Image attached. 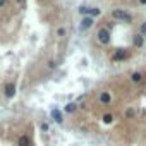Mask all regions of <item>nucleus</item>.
Here are the masks:
<instances>
[{
  "label": "nucleus",
  "mask_w": 146,
  "mask_h": 146,
  "mask_svg": "<svg viewBox=\"0 0 146 146\" xmlns=\"http://www.w3.org/2000/svg\"><path fill=\"white\" fill-rule=\"evenodd\" d=\"M96 36H98V41H100L102 45H108V43H110V31H108L107 28H102V29L96 33Z\"/></svg>",
  "instance_id": "obj_1"
},
{
  "label": "nucleus",
  "mask_w": 146,
  "mask_h": 146,
  "mask_svg": "<svg viewBox=\"0 0 146 146\" xmlns=\"http://www.w3.org/2000/svg\"><path fill=\"white\" fill-rule=\"evenodd\" d=\"M112 17H113V19H122V21H125V23H131V21H132V17H131L127 12L119 11V9H115V11L112 12Z\"/></svg>",
  "instance_id": "obj_2"
},
{
  "label": "nucleus",
  "mask_w": 146,
  "mask_h": 146,
  "mask_svg": "<svg viewBox=\"0 0 146 146\" xmlns=\"http://www.w3.org/2000/svg\"><path fill=\"white\" fill-rule=\"evenodd\" d=\"M14 95H16V86H14V83H7V84H5V96H7V98H14Z\"/></svg>",
  "instance_id": "obj_3"
},
{
  "label": "nucleus",
  "mask_w": 146,
  "mask_h": 146,
  "mask_svg": "<svg viewBox=\"0 0 146 146\" xmlns=\"http://www.w3.org/2000/svg\"><path fill=\"white\" fill-rule=\"evenodd\" d=\"M91 26H93V17H90V16L83 17V23H81V29H83V31H86V29H90Z\"/></svg>",
  "instance_id": "obj_4"
},
{
  "label": "nucleus",
  "mask_w": 146,
  "mask_h": 146,
  "mask_svg": "<svg viewBox=\"0 0 146 146\" xmlns=\"http://www.w3.org/2000/svg\"><path fill=\"white\" fill-rule=\"evenodd\" d=\"M110 102H112L110 93H108V91H103V93L100 95V103H102V105H110Z\"/></svg>",
  "instance_id": "obj_5"
},
{
  "label": "nucleus",
  "mask_w": 146,
  "mask_h": 146,
  "mask_svg": "<svg viewBox=\"0 0 146 146\" xmlns=\"http://www.w3.org/2000/svg\"><path fill=\"white\" fill-rule=\"evenodd\" d=\"M125 57H127V53H125L124 50H117L112 58H113V60H122V58H125Z\"/></svg>",
  "instance_id": "obj_6"
},
{
  "label": "nucleus",
  "mask_w": 146,
  "mask_h": 146,
  "mask_svg": "<svg viewBox=\"0 0 146 146\" xmlns=\"http://www.w3.org/2000/svg\"><path fill=\"white\" fill-rule=\"evenodd\" d=\"M143 43H144L143 35H136V36H134V45H136V46H143Z\"/></svg>",
  "instance_id": "obj_7"
},
{
  "label": "nucleus",
  "mask_w": 146,
  "mask_h": 146,
  "mask_svg": "<svg viewBox=\"0 0 146 146\" xmlns=\"http://www.w3.org/2000/svg\"><path fill=\"white\" fill-rule=\"evenodd\" d=\"M52 117L55 119V122H58V124L62 122V113H60L57 108H55V110H52Z\"/></svg>",
  "instance_id": "obj_8"
},
{
  "label": "nucleus",
  "mask_w": 146,
  "mask_h": 146,
  "mask_svg": "<svg viewBox=\"0 0 146 146\" xmlns=\"http://www.w3.org/2000/svg\"><path fill=\"white\" fill-rule=\"evenodd\" d=\"M131 79H132V83H141L143 81V74L141 72H134V74L131 76Z\"/></svg>",
  "instance_id": "obj_9"
},
{
  "label": "nucleus",
  "mask_w": 146,
  "mask_h": 146,
  "mask_svg": "<svg viewBox=\"0 0 146 146\" xmlns=\"http://www.w3.org/2000/svg\"><path fill=\"white\" fill-rule=\"evenodd\" d=\"M19 146H29L28 136H21V137H19Z\"/></svg>",
  "instance_id": "obj_10"
},
{
  "label": "nucleus",
  "mask_w": 146,
  "mask_h": 146,
  "mask_svg": "<svg viewBox=\"0 0 146 146\" xmlns=\"http://www.w3.org/2000/svg\"><path fill=\"white\" fill-rule=\"evenodd\" d=\"M67 113H72V112H74L76 110V103H69V105H65V108H64Z\"/></svg>",
  "instance_id": "obj_11"
},
{
  "label": "nucleus",
  "mask_w": 146,
  "mask_h": 146,
  "mask_svg": "<svg viewBox=\"0 0 146 146\" xmlns=\"http://www.w3.org/2000/svg\"><path fill=\"white\" fill-rule=\"evenodd\" d=\"M100 14H102L100 9H91V11H90V17H96V16H100Z\"/></svg>",
  "instance_id": "obj_12"
},
{
  "label": "nucleus",
  "mask_w": 146,
  "mask_h": 146,
  "mask_svg": "<svg viewBox=\"0 0 146 146\" xmlns=\"http://www.w3.org/2000/svg\"><path fill=\"white\" fill-rule=\"evenodd\" d=\"M90 11H91L90 7H81V9H79V14H81V16H88Z\"/></svg>",
  "instance_id": "obj_13"
},
{
  "label": "nucleus",
  "mask_w": 146,
  "mask_h": 146,
  "mask_svg": "<svg viewBox=\"0 0 146 146\" xmlns=\"http://www.w3.org/2000/svg\"><path fill=\"white\" fill-rule=\"evenodd\" d=\"M112 119H113V117H112L110 113H105V115H103V122H107V124H108V122H112Z\"/></svg>",
  "instance_id": "obj_14"
},
{
  "label": "nucleus",
  "mask_w": 146,
  "mask_h": 146,
  "mask_svg": "<svg viewBox=\"0 0 146 146\" xmlns=\"http://www.w3.org/2000/svg\"><path fill=\"white\" fill-rule=\"evenodd\" d=\"M57 35H58V36H64V35H65V29H64V28H60V29L57 31Z\"/></svg>",
  "instance_id": "obj_15"
},
{
  "label": "nucleus",
  "mask_w": 146,
  "mask_h": 146,
  "mask_svg": "<svg viewBox=\"0 0 146 146\" xmlns=\"http://www.w3.org/2000/svg\"><path fill=\"white\" fill-rule=\"evenodd\" d=\"M41 129H43V131H48V124L43 122V124H41Z\"/></svg>",
  "instance_id": "obj_16"
},
{
  "label": "nucleus",
  "mask_w": 146,
  "mask_h": 146,
  "mask_svg": "<svg viewBox=\"0 0 146 146\" xmlns=\"http://www.w3.org/2000/svg\"><path fill=\"white\" fill-rule=\"evenodd\" d=\"M141 33H143V35H146V24H143V26H141Z\"/></svg>",
  "instance_id": "obj_17"
},
{
  "label": "nucleus",
  "mask_w": 146,
  "mask_h": 146,
  "mask_svg": "<svg viewBox=\"0 0 146 146\" xmlns=\"http://www.w3.org/2000/svg\"><path fill=\"white\" fill-rule=\"evenodd\" d=\"M48 67H50V69H53V67H55V62H53V60H52V62H48Z\"/></svg>",
  "instance_id": "obj_18"
},
{
  "label": "nucleus",
  "mask_w": 146,
  "mask_h": 146,
  "mask_svg": "<svg viewBox=\"0 0 146 146\" xmlns=\"http://www.w3.org/2000/svg\"><path fill=\"white\" fill-rule=\"evenodd\" d=\"M134 115V110H127V117H132Z\"/></svg>",
  "instance_id": "obj_19"
},
{
  "label": "nucleus",
  "mask_w": 146,
  "mask_h": 146,
  "mask_svg": "<svg viewBox=\"0 0 146 146\" xmlns=\"http://www.w3.org/2000/svg\"><path fill=\"white\" fill-rule=\"evenodd\" d=\"M4 4H5V0H0V7H2Z\"/></svg>",
  "instance_id": "obj_20"
},
{
  "label": "nucleus",
  "mask_w": 146,
  "mask_h": 146,
  "mask_svg": "<svg viewBox=\"0 0 146 146\" xmlns=\"http://www.w3.org/2000/svg\"><path fill=\"white\" fill-rule=\"evenodd\" d=\"M139 2H141V4H143V5H146V0H139Z\"/></svg>",
  "instance_id": "obj_21"
}]
</instances>
